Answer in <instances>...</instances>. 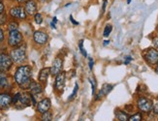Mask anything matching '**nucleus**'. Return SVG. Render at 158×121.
<instances>
[{"instance_id":"5701e85b","label":"nucleus","mask_w":158,"mask_h":121,"mask_svg":"<svg viewBox=\"0 0 158 121\" xmlns=\"http://www.w3.org/2000/svg\"><path fill=\"white\" fill-rule=\"evenodd\" d=\"M7 22H8V16H7L5 12L1 13V14H0V26L5 25L7 23Z\"/></svg>"},{"instance_id":"2eb2a0df","label":"nucleus","mask_w":158,"mask_h":121,"mask_svg":"<svg viewBox=\"0 0 158 121\" xmlns=\"http://www.w3.org/2000/svg\"><path fill=\"white\" fill-rule=\"evenodd\" d=\"M29 93L32 94V95L36 96V95H39L43 92V86H42V83H36L34 82L32 79V82L30 83V86H29Z\"/></svg>"},{"instance_id":"2f4dec72","label":"nucleus","mask_w":158,"mask_h":121,"mask_svg":"<svg viewBox=\"0 0 158 121\" xmlns=\"http://www.w3.org/2000/svg\"><path fill=\"white\" fill-rule=\"evenodd\" d=\"M152 44L154 46V49H156L158 50V37H154L152 39Z\"/></svg>"},{"instance_id":"dca6fc26","label":"nucleus","mask_w":158,"mask_h":121,"mask_svg":"<svg viewBox=\"0 0 158 121\" xmlns=\"http://www.w3.org/2000/svg\"><path fill=\"white\" fill-rule=\"evenodd\" d=\"M113 88H114V86H113L112 84H109V83L103 84L102 88L100 89V91L98 92L97 95H96L95 100H96V101H97V100H100L101 98H103L104 96L108 95V94L113 90Z\"/></svg>"},{"instance_id":"393cba45","label":"nucleus","mask_w":158,"mask_h":121,"mask_svg":"<svg viewBox=\"0 0 158 121\" xmlns=\"http://www.w3.org/2000/svg\"><path fill=\"white\" fill-rule=\"evenodd\" d=\"M112 30H113V26H112V25H110V24L106 25V27H105V29H104V32H103V36H104L105 38H106V37H109L110 34H111Z\"/></svg>"},{"instance_id":"0eeeda50","label":"nucleus","mask_w":158,"mask_h":121,"mask_svg":"<svg viewBox=\"0 0 158 121\" xmlns=\"http://www.w3.org/2000/svg\"><path fill=\"white\" fill-rule=\"evenodd\" d=\"M143 56L149 65H155L158 61V50L154 48H149L143 51Z\"/></svg>"},{"instance_id":"4c0bfd02","label":"nucleus","mask_w":158,"mask_h":121,"mask_svg":"<svg viewBox=\"0 0 158 121\" xmlns=\"http://www.w3.org/2000/svg\"><path fill=\"white\" fill-rule=\"evenodd\" d=\"M16 1H17L19 4H23V3H25L26 1H28V0H16Z\"/></svg>"},{"instance_id":"4468645a","label":"nucleus","mask_w":158,"mask_h":121,"mask_svg":"<svg viewBox=\"0 0 158 121\" xmlns=\"http://www.w3.org/2000/svg\"><path fill=\"white\" fill-rule=\"evenodd\" d=\"M24 10L27 16H34L37 13L38 6L35 0H28L24 3Z\"/></svg>"},{"instance_id":"49530a36","label":"nucleus","mask_w":158,"mask_h":121,"mask_svg":"<svg viewBox=\"0 0 158 121\" xmlns=\"http://www.w3.org/2000/svg\"><path fill=\"white\" fill-rule=\"evenodd\" d=\"M0 91H1V87H0Z\"/></svg>"},{"instance_id":"a18cd8bd","label":"nucleus","mask_w":158,"mask_h":121,"mask_svg":"<svg viewBox=\"0 0 158 121\" xmlns=\"http://www.w3.org/2000/svg\"><path fill=\"white\" fill-rule=\"evenodd\" d=\"M9 1H16V0H9Z\"/></svg>"},{"instance_id":"7ed1b4c3","label":"nucleus","mask_w":158,"mask_h":121,"mask_svg":"<svg viewBox=\"0 0 158 121\" xmlns=\"http://www.w3.org/2000/svg\"><path fill=\"white\" fill-rule=\"evenodd\" d=\"M23 43V33L18 30L9 31L8 39H7V44L10 48H17Z\"/></svg>"},{"instance_id":"9b49d317","label":"nucleus","mask_w":158,"mask_h":121,"mask_svg":"<svg viewBox=\"0 0 158 121\" xmlns=\"http://www.w3.org/2000/svg\"><path fill=\"white\" fill-rule=\"evenodd\" d=\"M66 82V72L61 71L56 76V80H54V89L57 91H62Z\"/></svg>"},{"instance_id":"473e14b6","label":"nucleus","mask_w":158,"mask_h":121,"mask_svg":"<svg viewBox=\"0 0 158 121\" xmlns=\"http://www.w3.org/2000/svg\"><path fill=\"white\" fill-rule=\"evenodd\" d=\"M93 64H94V60H93V58H91V57H89V62H88V67H89V69H90V70H92V68H93Z\"/></svg>"},{"instance_id":"6ab92c4d","label":"nucleus","mask_w":158,"mask_h":121,"mask_svg":"<svg viewBox=\"0 0 158 121\" xmlns=\"http://www.w3.org/2000/svg\"><path fill=\"white\" fill-rule=\"evenodd\" d=\"M115 117L118 120H120V121H127L128 118H129V115L123 111H120V110H116L115 111Z\"/></svg>"},{"instance_id":"c9c22d12","label":"nucleus","mask_w":158,"mask_h":121,"mask_svg":"<svg viewBox=\"0 0 158 121\" xmlns=\"http://www.w3.org/2000/svg\"><path fill=\"white\" fill-rule=\"evenodd\" d=\"M131 60H132V57H130V56H127V57H125V61H124V64H125V65L129 64V62L131 61Z\"/></svg>"},{"instance_id":"f704fd0d","label":"nucleus","mask_w":158,"mask_h":121,"mask_svg":"<svg viewBox=\"0 0 158 121\" xmlns=\"http://www.w3.org/2000/svg\"><path fill=\"white\" fill-rule=\"evenodd\" d=\"M107 3H108V0H104L103 1V7H102V13H104L105 10H106V6H107Z\"/></svg>"},{"instance_id":"c756f323","label":"nucleus","mask_w":158,"mask_h":121,"mask_svg":"<svg viewBox=\"0 0 158 121\" xmlns=\"http://www.w3.org/2000/svg\"><path fill=\"white\" fill-rule=\"evenodd\" d=\"M152 112L154 113V114H158V102H156V103H154L153 105H152Z\"/></svg>"},{"instance_id":"a878e982","label":"nucleus","mask_w":158,"mask_h":121,"mask_svg":"<svg viewBox=\"0 0 158 121\" xmlns=\"http://www.w3.org/2000/svg\"><path fill=\"white\" fill-rule=\"evenodd\" d=\"M79 48H80V50H81V54L84 55L85 57H86L87 56V53H86V51H85V50L84 48V40H81V41H80V43H79Z\"/></svg>"},{"instance_id":"6e6552de","label":"nucleus","mask_w":158,"mask_h":121,"mask_svg":"<svg viewBox=\"0 0 158 121\" xmlns=\"http://www.w3.org/2000/svg\"><path fill=\"white\" fill-rule=\"evenodd\" d=\"M33 41L38 46H45L49 41V35L42 30H37L33 33Z\"/></svg>"},{"instance_id":"58836bf2","label":"nucleus","mask_w":158,"mask_h":121,"mask_svg":"<svg viewBox=\"0 0 158 121\" xmlns=\"http://www.w3.org/2000/svg\"><path fill=\"white\" fill-rule=\"evenodd\" d=\"M51 26H52V29H56V23H54V22H51Z\"/></svg>"},{"instance_id":"37998d69","label":"nucleus","mask_w":158,"mask_h":121,"mask_svg":"<svg viewBox=\"0 0 158 121\" xmlns=\"http://www.w3.org/2000/svg\"><path fill=\"white\" fill-rule=\"evenodd\" d=\"M155 73L157 74V75H158V66L156 67V68H155Z\"/></svg>"},{"instance_id":"1a4fd4ad","label":"nucleus","mask_w":158,"mask_h":121,"mask_svg":"<svg viewBox=\"0 0 158 121\" xmlns=\"http://www.w3.org/2000/svg\"><path fill=\"white\" fill-rule=\"evenodd\" d=\"M30 105H31V94L24 92L20 94V98L19 100V102L15 105V107L18 110H23V107H28Z\"/></svg>"},{"instance_id":"09e8293b","label":"nucleus","mask_w":158,"mask_h":121,"mask_svg":"<svg viewBox=\"0 0 158 121\" xmlns=\"http://www.w3.org/2000/svg\"><path fill=\"white\" fill-rule=\"evenodd\" d=\"M157 65H158V61H157Z\"/></svg>"},{"instance_id":"f257e3e1","label":"nucleus","mask_w":158,"mask_h":121,"mask_svg":"<svg viewBox=\"0 0 158 121\" xmlns=\"http://www.w3.org/2000/svg\"><path fill=\"white\" fill-rule=\"evenodd\" d=\"M14 82L18 84L20 88L26 90L29 88L32 82V69L29 65L19 66L15 74H14Z\"/></svg>"},{"instance_id":"a19ab883","label":"nucleus","mask_w":158,"mask_h":121,"mask_svg":"<svg viewBox=\"0 0 158 121\" xmlns=\"http://www.w3.org/2000/svg\"><path fill=\"white\" fill-rule=\"evenodd\" d=\"M52 22H54V23H56V22H57V18H56V17H53V18H52Z\"/></svg>"},{"instance_id":"e433bc0d","label":"nucleus","mask_w":158,"mask_h":121,"mask_svg":"<svg viewBox=\"0 0 158 121\" xmlns=\"http://www.w3.org/2000/svg\"><path fill=\"white\" fill-rule=\"evenodd\" d=\"M70 21H71V22L73 23V24H75V25H78L79 24V22H76L74 19V18H73V16H70Z\"/></svg>"},{"instance_id":"f3484780","label":"nucleus","mask_w":158,"mask_h":121,"mask_svg":"<svg viewBox=\"0 0 158 121\" xmlns=\"http://www.w3.org/2000/svg\"><path fill=\"white\" fill-rule=\"evenodd\" d=\"M51 75V70L50 68H43L42 70L40 71L39 73V76H38V80L40 83H46L47 80H48V78L50 77Z\"/></svg>"},{"instance_id":"ea45409f","label":"nucleus","mask_w":158,"mask_h":121,"mask_svg":"<svg viewBox=\"0 0 158 121\" xmlns=\"http://www.w3.org/2000/svg\"><path fill=\"white\" fill-rule=\"evenodd\" d=\"M110 44V41H109V40H105V41H104V46H108Z\"/></svg>"},{"instance_id":"de8ad7c7","label":"nucleus","mask_w":158,"mask_h":121,"mask_svg":"<svg viewBox=\"0 0 158 121\" xmlns=\"http://www.w3.org/2000/svg\"><path fill=\"white\" fill-rule=\"evenodd\" d=\"M0 1H3V0H0Z\"/></svg>"},{"instance_id":"cd10ccee","label":"nucleus","mask_w":158,"mask_h":121,"mask_svg":"<svg viewBox=\"0 0 158 121\" xmlns=\"http://www.w3.org/2000/svg\"><path fill=\"white\" fill-rule=\"evenodd\" d=\"M20 92H18V93H16L15 95H14L13 97H12V105H14L15 106L18 102H19V98H20Z\"/></svg>"},{"instance_id":"72a5a7b5","label":"nucleus","mask_w":158,"mask_h":121,"mask_svg":"<svg viewBox=\"0 0 158 121\" xmlns=\"http://www.w3.org/2000/svg\"><path fill=\"white\" fill-rule=\"evenodd\" d=\"M5 12V5L2 1H0V14Z\"/></svg>"},{"instance_id":"c03bdc74","label":"nucleus","mask_w":158,"mask_h":121,"mask_svg":"<svg viewBox=\"0 0 158 121\" xmlns=\"http://www.w3.org/2000/svg\"><path fill=\"white\" fill-rule=\"evenodd\" d=\"M130 2H131V0H127V3L128 4H130Z\"/></svg>"},{"instance_id":"aec40b11","label":"nucleus","mask_w":158,"mask_h":121,"mask_svg":"<svg viewBox=\"0 0 158 121\" xmlns=\"http://www.w3.org/2000/svg\"><path fill=\"white\" fill-rule=\"evenodd\" d=\"M19 29V23L16 21H11L8 24H7V30L13 31V30H18Z\"/></svg>"},{"instance_id":"7c9ffc66","label":"nucleus","mask_w":158,"mask_h":121,"mask_svg":"<svg viewBox=\"0 0 158 121\" xmlns=\"http://www.w3.org/2000/svg\"><path fill=\"white\" fill-rule=\"evenodd\" d=\"M5 39V35H4V31L3 29L0 27V44H1Z\"/></svg>"},{"instance_id":"c85d7f7f","label":"nucleus","mask_w":158,"mask_h":121,"mask_svg":"<svg viewBox=\"0 0 158 121\" xmlns=\"http://www.w3.org/2000/svg\"><path fill=\"white\" fill-rule=\"evenodd\" d=\"M89 80V83L91 84V89H92V94L94 95L95 94V90H96V83H95V80L93 79H88Z\"/></svg>"},{"instance_id":"4be33fe9","label":"nucleus","mask_w":158,"mask_h":121,"mask_svg":"<svg viewBox=\"0 0 158 121\" xmlns=\"http://www.w3.org/2000/svg\"><path fill=\"white\" fill-rule=\"evenodd\" d=\"M143 119V114L142 112H137V113H134L133 115L129 116L128 120L130 121H141Z\"/></svg>"},{"instance_id":"ddd939ff","label":"nucleus","mask_w":158,"mask_h":121,"mask_svg":"<svg viewBox=\"0 0 158 121\" xmlns=\"http://www.w3.org/2000/svg\"><path fill=\"white\" fill-rule=\"evenodd\" d=\"M37 111L39 113H43L46 112L48 111L51 110V107H52V101L50 98H44L43 100H41L39 103H37Z\"/></svg>"},{"instance_id":"9d476101","label":"nucleus","mask_w":158,"mask_h":121,"mask_svg":"<svg viewBox=\"0 0 158 121\" xmlns=\"http://www.w3.org/2000/svg\"><path fill=\"white\" fill-rule=\"evenodd\" d=\"M12 95L8 92H0V110H7L12 105Z\"/></svg>"},{"instance_id":"f03ea898","label":"nucleus","mask_w":158,"mask_h":121,"mask_svg":"<svg viewBox=\"0 0 158 121\" xmlns=\"http://www.w3.org/2000/svg\"><path fill=\"white\" fill-rule=\"evenodd\" d=\"M10 56L15 64H19V65L23 64L27 59L25 45H23V43L20 46H17V48H13L12 50L10 51Z\"/></svg>"},{"instance_id":"b1692460","label":"nucleus","mask_w":158,"mask_h":121,"mask_svg":"<svg viewBox=\"0 0 158 121\" xmlns=\"http://www.w3.org/2000/svg\"><path fill=\"white\" fill-rule=\"evenodd\" d=\"M43 16L40 14V13H36L35 15H34V22H35L36 24H42L43 22Z\"/></svg>"},{"instance_id":"412c9836","label":"nucleus","mask_w":158,"mask_h":121,"mask_svg":"<svg viewBox=\"0 0 158 121\" xmlns=\"http://www.w3.org/2000/svg\"><path fill=\"white\" fill-rule=\"evenodd\" d=\"M41 119L42 120H45V121H50L52 119V113L50 111H48L46 112H43V113H41Z\"/></svg>"},{"instance_id":"39448f33","label":"nucleus","mask_w":158,"mask_h":121,"mask_svg":"<svg viewBox=\"0 0 158 121\" xmlns=\"http://www.w3.org/2000/svg\"><path fill=\"white\" fill-rule=\"evenodd\" d=\"M9 15L12 18H16L19 21H24L27 18V14L25 13L24 7L20 5L14 6L9 10Z\"/></svg>"},{"instance_id":"a211bd4d","label":"nucleus","mask_w":158,"mask_h":121,"mask_svg":"<svg viewBox=\"0 0 158 121\" xmlns=\"http://www.w3.org/2000/svg\"><path fill=\"white\" fill-rule=\"evenodd\" d=\"M11 86V83L8 79V77L6 76V74L3 72H0V87L1 88H8V87Z\"/></svg>"},{"instance_id":"79ce46f5","label":"nucleus","mask_w":158,"mask_h":121,"mask_svg":"<svg viewBox=\"0 0 158 121\" xmlns=\"http://www.w3.org/2000/svg\"><path fill=\"white\" fill-rule=\"evenodd\" d=\"M40 2H42V3H45V2H48L49 0H39Z\"/></svg>"},{"instance_id":"bb28decb","label":"nucleus","mask_w":158,"mask_h":121,"mask_svg":"<svg viewBox=\"0 0 158 121\" xmlns=\"http://www.w3.org/2000/svg\"><path fill=\"white\" fill-rule=\"evenodd\" d=\"M78 89H79V84L76 83V84H75V87H74V90H73V93L70 95V97L68 98V101H71V100H73L75 97H76L77 92H78Z\"/></svg>"},{"instance_id":"20e7f679","label":"nucleus","mask_w":158,"mask_h":121,"mask_svg":"<svg viewBox=\"0 0 158 121\" xmlns=\"http://www.w3.org/2000/svg\"><path fill=\"white\" fill-rule=\"evenodd\" d=\"M14 62L10 54L5 52H0V72L7 73L12 68Z\"/></svg>"},{"instance_id":"423d86ee","label":"nucleus","mask_w":158,"mask_h":121,"mask_svg":"<svg viewBox=\"0 0 158 121\" xmlns=\"http://www.w3.org/2000/svg\"><path fill=\"white\" fill-rule=\"evenodd\" d=\"M152 105L153 102L150 99L147 98V97H140L137 101V106H138V109L142 111V112H146L148 113L152 111Z\"/></svg>"},{"instance_id":"f8f14e48","label":"nucleus","mask_w":158,"mask_h":121,"mask_svg":"<svg viewBox=\"0 0 158 121\" xmlns=\"http://www.w3.org/2000/svg\"><path fill=\"white\" fill-rule=\"evenodd\" d=\"M62 68H63V60H62V58L56 57V59L53 60L52 65L50 68L51 75L52 77H56L58 73H60L61 71H62Z\"/></svg>"}]
</instances>
